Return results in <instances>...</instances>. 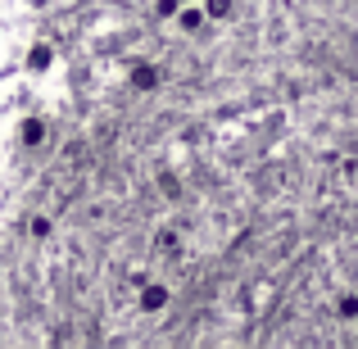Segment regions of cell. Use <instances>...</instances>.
<instances>
[{"label":"cell","mask_w":358,"mask_h":349,"mask_svg":"<svg viewBox=\"0 0 358 349\" xmlns=\"http://www.w3.org/2000/svg\"><path fill=\"white\" fill-rule=\"evenodd\" d=\"M200 5H204V14H209L213 23H222V18L231 14V5H236V0H200Z\"/></svg>","instance_id":"5b68a950"},{"label":"cell","mask_w":358,"mask_h":349,"mask_svg":"<svg viewBox=\"0 0 358 349\" xmlns=\"http://www.w3.org/2000/svg\"><path fill=\"white\" fill-rule=\"evenodd\" d=\"M127 82H131V91H155L159 87V69L155 64H136V69L127 73Z\"/></svg>","instance_id":"3957f363"},{"label":"cell","mask_w":358,"mask_h":349,"mask_svg":"<svg viewBox=\"0 0 358 349\" xmlns=\"http://www.w3.org/2000/svg\"><path fill=\"white\" fill-rule=\"evenodd\" d=\"M209 23H213V18L204 14V5H177V14H173V27L186 32V36H200Z\"/></svg>","instance_id":"6da1fadb"},{"label":"cell","mask_w":358,"mask_h":349,"mask_svg":"<svg viewBox=\"0 0 358 349\" xmlns=\"http://www.w3.org/2000/svg\"><path fill=\"white\" fill-rule=\"evenodd\" d=\"M27 64H32V69H50V45H32V50H27Z\"/></svg>","instance_id":"8992f818"},{"label":"cell","mask_w":358,"mask_h":349,"mask_svg":"<svg viewBox=\"0 0 358 349\" xmlns=\"http://www.w3.org/2000/svg\"><path fill=\"white\" fill-rule=\"evenodd\" d=\"M27 232H32V241H45V236H50V218H32Z\"/></svg>","instance_id":"ba28073f"},{"label":"cell","mask_w":358,"mask_h":349,"mask_svg":"<svg viewBox=\"0 0 358 349\" xmlns=\"http://www.w3.org/2000/svg\"><path fill=\"white\" fill-rule=\"evenodd\" d=\"M336 313H341V318H358V295H341Z\"/></svg>","instance_id":"52a82bcc"},{"label":"cell","mask_w":358,"mask_h":349,"mask_svg":"<svg viewBox=\"0 0 358 349\" xmlns=\"http://www.w3.org/2000/svg\"><path fill=\"white\" fill-rule=\"evenodd\" d=\"M168 299H173V295H168V286L150 281V286L141 290V313H164V308H168Z\"/></svg>","instance_id":"7a4b0ae2"},{"label":"cell","mask_w":358,"mask_h":349,"mask_svg":"<svg viewBox=\"0 0 358 349\" xmlns=\"http://www.w3.org/2000/svg\"><path fill=\"white\" fill-rule=\"evenodd\" d=\"M182 5H200V0H182Z\"/></svg>","instance_id":"9c48e42d"},{"label":"cell","mask_w":358,"mask_h":349,"mask_svg":"<svg viewBox=\"0 0 358 349\" xmlns=\"http://www.w3.org/2000/svg\"><path fill=\"white\" fill-rule=\"evenodd\" d=\"M45 141V122L41 118H27L23 122V145H41Z\"/></svg>","instance_id":"277c9868"}]
</instances>
